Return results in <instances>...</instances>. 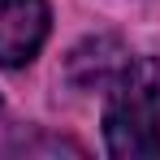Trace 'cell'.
Listing matches in <instances>:
<instances>
[{"label":"cell","instance_id":"cell-3","mask_svg":"<svg viewBox=\"0 0 160 160\" xmlns=\"http://www.w3.org/2000/svg\"><path fill=\"white\" fill-rule=\"evenodd\" d=\"M126 48L112 39V35H95V39H82L78 48L69 52V82L82 91H95V87H112V78L126 69Z\"/></svg>","mask_w":160,"mask_h":160},{"label":"cell","instance_id":"cell-1","mask_svg":"<svg viewBox=\"0 0 160 160\" xmlns=\"http://www.w3.org/2000/svg\"><path fill=\"white\" fill-rule=\"evenodd\" d=\"M104 143L117 160L160 156V61L138 56L112 78V100L104 108Z\"/></svg>","mask_w":160,"mask_h":160},{"label":"cell","instance_id":"cell-2","mask_svg":"<svg viewBox=\"0 0 160 160\" xmlns=\"http://www.w3.org/2000/svg\"><path fill=\"white\" fill-rule=\"evenodd\" d=\"M48 39V0H0V65L18 69L35 61Z\"/></svg>","mask_w":160,"mask_h":160}]
</instances>
